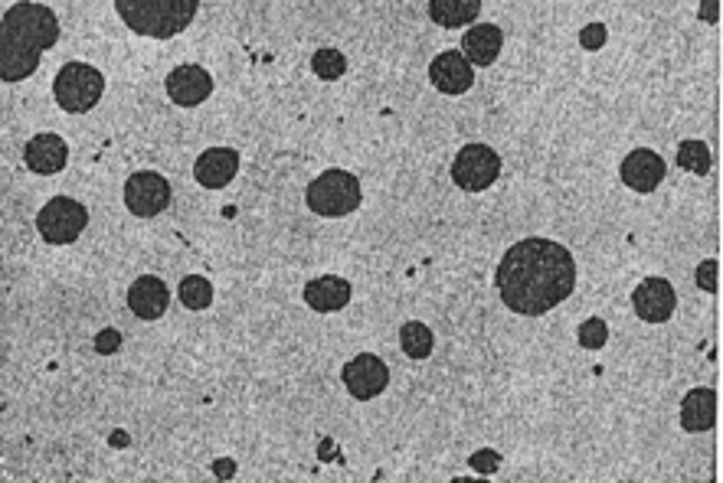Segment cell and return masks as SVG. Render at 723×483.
<instances>
[{"mask_svg": "<svg viewBox=\"0 0 723 483\" xmlns=\"http://www.w3.org/2000/svg\"><path fill=\"white\" fill-rule=\"evenodd\" d=\"M495 287L507 311L520 317H540L574 294L577 287L574 252L544 235L520 239L498 262Z\"/></svg>", "mask_w": 723, "mask_h": 483, "instance_id": "6da1fadb", "label": "cell"}, {"mask_svg": "<svg viewBox=\"0 0 723 483\" xmlns=\"http://www.w3.org/2000/svg\"><path fill=\"white\" fill-rule=\"evenodd\" d=\"M60 40V20L47 3L20 0L0 20V78L23 82L30 78L43 53Z\"/></svg>", "mask_w": 723, "mask_h": 483, "instance_id": "7a4b0ae2", "label": "cell"}, {"mask_svg": "<svg viewBox=\"0 0 723 483\" xmlns=\"http://www.w3.org/2000/svg\"><path fill=\"white\" fill-rule=\"evenodd\" d=\"M115 10L132 33L171 40L194 23L200 0H115Z\"/></svg>", "mask_w": 723, "mask_h": 483, "instance_id": "3957f363", "label": "cell"}, {"mask_svg": "<svg viewBox=\"0 0 723 483\" xmlns=\"http://www.w3.org/2000/svg\"><path fill=\"white\" fill-rule=\"evenodd\" d=\"M308 209L324 216V219H338V216H351L354 209H361L363 190L361 180L348 170H324L311 187H308Z\"/></svg>", "mask_w": 723, "mask_h": 483, "instance_id": "277c9868", "label": "cell"}, {"mask_svg": "<svg viewBox=\"0 0 723 483\" xmlns=\"http://www.w3.org/2000/svg\"><path fill=\"white\" fill-rule=\"evenodd\" d=\"M102 92H105V75L89 63H66L53 78V95L60 108L73 115L92 112L102 102Z\"/></svg>", "mask_w": 723, "mask_h": 483, "instance_id": "5b68a950", "label": "cell"}, {"mask_svg": "<svg viewBox=\"0 0 723 483\" xmlns=\"http://www.w3.org/2000/svg\"><path fill=\"white\" fill-rule=\"evenodd\" d=\"M498 174H502V157L488 144H468L452 160V180H455V187H462L468 193L488 190L498 180Z\"/></svg>", "mask_w": 723, "mask_h": 483, "instance_id": "8992f818", "label": "cell"}, {"mask_svg": "<svg viewBox=\"0 0 723 483\" xmlns=\"http://www.w3.org/2000/svg\"><path fill=\"white\" fill-rule=\"evenodd\" d=\"M89 225V209L75 203L70 197H53L37 216V232L50 245H70Z\"/></svg>", "mask_w": 723, "mask_h": 483, "instance_id": "52a82bcc", "label": "cell"}, {"mask_svg": "<svg viewBox=\"0 0 723 483\" xmlns=\"http://www.w3.org/2000/svg\"><path fill=\"white\" fill-rule=\"evenodd\" d=\"M125 207L138 219H151L157 212L171 207V183L154 174V170H138L125 183Z\"/></svg>", "mask_w": 723, "mask_h": 483, "instance_id": "ba28073f", "label": "cell"}, {"mask_svg": "<svg viewBox=\"0 0 723 483\" xmlns=\"http://www.w3.org/2000/svg\"><path fill=\"white\" fill-rule=\"evenodd\" d=\"M341 379H344V386H348V392L354 399L366 402V399H376L390 386V366L373 353H361L344 366Z\"/></svg>", "mask_w": 723, "mask_h": 483, "instance_id": "9c48e42d", "label": "cell"}, {"mask_svg": "<svg viewBox=\"0 0 723 483\" xmlns=\"http://www.w3.org/2000/svg\"><path fill=\"white\" fill-rule=\"evenodd\" d=\"M210 92H214V75L197 63H184L167 75V95L180 108H194L207 102Z\"/></svg>", "mask_w": 723, "mask_h": 483, "instance_id": "30bf717a", "label": "cell"}, {"mask_svg": "<svg viewBox=\"0 0 723 483\" xmlns=\"http://www.w3.org/2000/svg\"><path fill=\"white\" fill-rule=\"evenodd\" d=\"M632 304H636V314L649 324H664L671 321L674 307H678V294L671 287V281L664 277H645L636 294H632Z\"/></svg>", "mask_w": 723, "mask_h": 483, "instance_id": "8fae6325", "label": "cell"}, {"mask_svg": "<svg viewBox=\"0 0 723 483\" xmlns=\"http://www.w3.org/2000/svg\"><path fill=\"white\" fill-rule=\"evenodd\" d=\"M430 78L442 95H465L475 85V66L462 53L448 50L430 63Z\"/></svg>", "mask_w": 723, "mask_h": 483, "instance_id": "7c38bea8", "label": "cell"}, {"mask_svg": "<svg viewBox=\"0 0 723 483\" xmlns=\"http://www.w3.org/2000/svg\"><path fill=\"white\" fill-rule=\"evenodd\" d=\"M664 160L651 147H639L622 160V183L636 193H651L664 180Z\"/></svg>", "mask_w": 723, "mask_h": 483, "instance_id": "4fadbf2b", "label": "cell"}, {"mask_svg": "<svg viewBox=\"0 0 723 483\" xmlns=\"http://www.w3.org/2000/svg\"><path fill=\"white\" fill-rule=\"evenodd\" d=\"M236 170H239V154L233 147H210L194 164V177L207 190H223L226 183H233Z\"/></svg>", "mask_w": 723, "mask_h": 483, "instance_id": "5bb4252c", "label": "cell"}, {"mask_svg": "<svg viewBox=\"0 0 723 483\" xmlns=\"http://www.w3.org/2000/svg\"><path fill=\"white\" fill-rule=\"evenodd\" d=\"M23 160L33 174H60L66 164H70V147L60 135H37V138L27 140L23 147Z\"/></svg>", "mask_w": 723, "mask_h": 483, "instance_id": "9a60e30c", "label": "cell"}, {"mask_svg": "<svg viewBox=\"0 0 723 483\" xmlns=\"http://www.w3.org/2000/svg\"><path fill=\"white\" fill-rule=\"evenodd\" d=\"M505 46V33L502 27L495 23H478V27H468V33L462 36V56L472 63V66H495L498 53Z\"/></svg>", "mask_w": 723, "mask_h": 483, "instance_id": "2e32d148", "label": "cell"}, {"mask_svg": "<svg viewBox=\"0 0 723 483\" xmlns=\"http://www.w3.org/2000/svg\"><path fill=\"white\" fill-rule=\"evenodd\" d=\"M304 301L318 314H334V311L351 304V281L338 275L314 277V281L304 284Z\"/></svg>", "mask_w": 723, "mask_h": 483, "instance_id": "e0dca14e", "label": "cell"}, {"mask_svg": "<svg viewBox=\"0 0 723 483\" xmlns=\"http://www.w3.org/2000/svg\"><path fill=\"white\" fill-rule=\"evenodd\" d=\"M171 304V291L161 277L145 275L138 277L132 287H128V307L142 317V321H157Z\"/></svg>", "mask_w": 723, "mask_h": 483, "instance_id": "ac0fdd59", "label": "cell"}, {"mask_svg": "<svg viewBox=\"0 0 723 483\" xmlns=\"http://www.w3.org/2000/svg\"><path fill=\"white\" fill-rule=\"evenodd\" d=\"M717 418V396L711 389H691L681 402V428L691 434H701L714 428Z\"/></svg>", "mask_w": 723, "mask_h": 483, "instance_id": "d6986e66", "label": "cell"}, {"mask_svg": "<svg viewBox=\"0 0 723 483\" xmlns=\"http://www.w3.org/2000/svg\"><path fill=\"white\" fill-rule=\"evenodd\" d=\"M482 13V0H430V17L445 30H458L475 23Z\"/></svg>", "mask_w": 723, "mask_h": 483, "instance_id": "ffe728a7", "label": "cell"}, {"mask_svg": "<svg viewBox=\"0 0 723 483\" xmlns=\"http://www.w3.org/2000/svg\"><path fill=\"white\" fill-rule=\"evenodd\" d=\"M400 346H403V353H406L410 359H426V356H433L435 349L433 330H430L426 324H420V321H410V324H403V330H400Z\"/></svg>", "mask_w": 723, "mask_h": 483, "instance_id": "44dd1931", "label": "cell"}, {"mask_svg": "<svg viewBox=\"0 0 723 483\" xmlns=\"http://www.w3.org/2000/svg\"><path fill=\"white\" fill-rule=\"evenodd\" d=\"M678 167L704 177L711 170V150H707V144L704 140H681L678 144Z\"/></svg>", "mask_w": 723, "mask_h": 483, "instance_id": "7402d4cb", "label": "cell"}, {"mask_svg": "<svg viewBox=\"0 0 723 483\" xmlns=\"http://www.w3.org/2000/svg\"><path fill=\"white\" fill-rule=\"evenodd\" d=\"M214 301V284L207 277L190 275L180 281V304L190 311H207Z\"/></svg>", "mask_w": 723, "mask_h": 483, "instance_id": "603a6c76", "label": "cell"}, {"mask_svg": "<svg viewBox=\"0 0 723 483\" xmlns=\"http://www.w3.org/2000/svg\"><path fill=\"white\" fill-rule=\"evenodd\" d=\"M311 70H314L318 78L334 82V78H341V75L348 72V60H344V53H338V50H318V53L311 56Z\"/></svg>", "mask_w": 723, "mask_h": 483, "instance_id": "cb8c5ba5", "label": "cell"}, {"mask_svg": "<svg viewBox=\"0 0 723 483\" xmlns=\"http://www.w3.org/2000/svg\"><path fill=\"white\" fill-rule=\"evenodd\" d=\"M579 344L586 346V349H602L606 340H609V327H606V321H599V317H589V321H582L577 330Z\"/></svg>", "mask_w": 723, "mask_h": 483, "instance_id": "d4e9b609", "label": "cell"}, {"mask_svg": "<svg viewBox=\"0 0 723 483\" xmlns=\"http://www.w3.org/2000/svg\"><path fill=\"white\" fill-rule=\"evenodd\" d=\"M472 471H482V474H495V468L502 464V458L495 454V451H478V454H472Z\"/></svg>", "mask_w": 723, "mask_h": 483, "instance_id": "484cf974", "label": "cell"}, {"mask_svg": "<svg viewBox=\"0 0 723 483\" xmlns=\"http://www.w3.org/2000/svg\"><path fill=\"white\" fill-rule=\"evenodd\" d=\"M698 284H701L704 291H717V262H704V265L698 269Z\"/></svg>", "mask_w": 723, "mask_h": 483, "instance_id": "4316f807", "label": "cell"}, {"mask_svg": "<svg viewBox=\"0 0 723 483\" xmlns=\"http://www.w3.org/2000/svg\"><path fill=\"white\" fill-rule=\"evenodd\" d=\"M217 468H219V471H217L219 477H229V474L236 471V464H226V461H223V464H217Z\"/></svg>", "mask_w": 723, "mask_h": 483, "instance_id": "83f0119b", "label": "cell"}]
</instances>
